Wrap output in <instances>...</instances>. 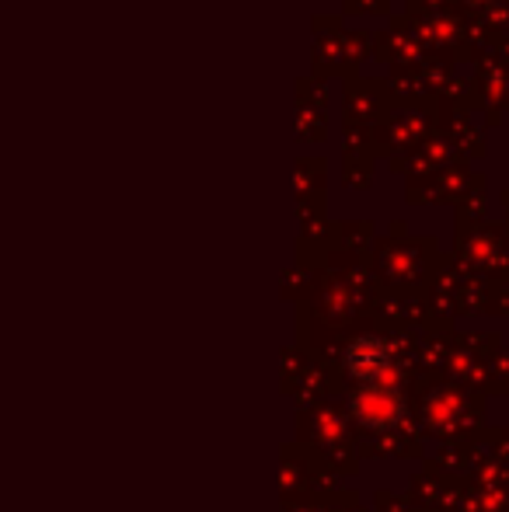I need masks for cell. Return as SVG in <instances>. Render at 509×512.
Segmentation results:
<instances>
[{"instance_id":"obj_1","label":"cell","mask_w":509,"mask_h":512,"mask_svg":"<svg viewBox=\"0 0 509 512\" xmlns=\"http://www.w3.org/2000/svg\"><path fill=\"white\" fill-rule=\"evenodd\" d=\"M346 366L363 384L384 387L387 377H391V349H387L381 338H356L346 349Z\"/></svg>"},{"instance_id":"obj_2","label":"cell","mask_w":509,"mask_h":512,"mask_svg":"<svg viewBox=\"0 0 509 512\" xmlns=\"http://www.w3.org/2000/svg\"><path fill=\"white\" fill-rule=\"evenodd\" d=\"M353 411L360 422L374 425V429H387V425H394L401 418V401L384 387H370V391L356 394Z\"/></svg>"}]
</instances>
